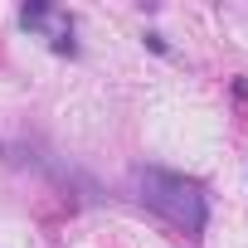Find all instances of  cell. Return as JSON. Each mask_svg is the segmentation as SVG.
Listing matches in <instances>:
<instances>
[{"mask_svg":"<svg viewBox=\"0 0 248 248\" xmlns=\"http://www.w3.org/2000/svg\"><path fill=\"white\" fill-rule=\"evenodd\" d=\"M141 200H146L156 214H166L175 229H185V233H200V229H204V195H200V185L185 180V175L146 170V175H141Z\"/></svg>","mask_w":248,"mask_h":248,"instance_id":"1","label":"cell"}]
</instances>
